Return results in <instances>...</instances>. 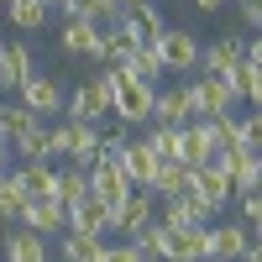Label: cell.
<instances>
[{
	"mask_svg": "<svg viewBox=\"0 0 262 262\" xmlns=\"http://www.w3.org/2000/svg\"><path fill=\"white\" fill-rule=\"evenodd\" d=\"M100 262H147L137 242H100Z\"/></svg>",
	"mask_w": 262,
	"mask_h": 262,
	"instance_id": "cell-33",
	"label": "cell"
},
{
	"mask_svg": "<svg viewBox=\"0 0 262 262\" xmlns=\"http://www.w3.org/2000/svg\"><path fill=\"white\" fill-rule=\"evenodd\" d=\"M121 79H131V84H152V90H158V79H163L158 53H152V48H131V53L121 58Z\"/></svg>",
	"mask_w": 262,
	"mask_h": 262,
	"instance_id": "cell-18",
	"label": "cell"
},
{
	"mask_svg": "<svg viewBox=\"0 0 262 262\" xmlns=\"http://www.w3.org/2000/svg\"><path fill=\"white\" fill-rule=\"evenodd\" d=\"M58 200H63V210H69V205H79L84 200V194H90V168H79V163H63L58 168Z\"/></svg>",
	"mask_w": 262,
	"mask_h": 262,
	"instance_id": "cell-26",
	"label": "cell"
},
{
	"mask_svg": "<svg viewBox=\"0 0 262 262\" xmlns=\"http://www.w3.org/2000/svg\"><path fill=\"white\" fill-rule=\"evenodd\" d=\"M236 11H242V21H247L252 32L262 27V0H236Z\"/></svg>",
	"mask_w": 262,
	"mask_h": 262,
	"instance_id": "cell-36",
	"label": "cell"
},
{
	"mask_svg": "<svg viewBox=\"0 0 262 262\" xmlns=\"http://www.w3.org/2000/svg\"><path fill=\"white\" fill-rule=\"evenodd\" d=\"M0 262H58L48 236H37L27 226H6V236H0Z\"/></svg>",
	"mask_w": 262,
	"mask_h": 262,
	"instance_id": "cell-7",
	"label": "cell"
},
{
	"mask_svg": "<svg viewBox=\"0 0 262 262\" xmlns=\"http://www.w3.org/2000/svg\"><path fill=\"white\" fill-rule=\"evenodd\" d=\"M152 221H158V194L152 189H131L121 200V210H116V231H126V242H131V236L142 226H152Z\"/></svg>",
	"mask_w": 262,
	"mask_h": 262,
	"instance_id": "cell-14",
	"label": "cell"
},
{
	"mask_svg": "<svg viewBox=\"0 0 262 262\" xmlns=\"http://www.w3.org/2000/svg\"><path fill=\"white\" fill-rule=\"evenodd\" d=\"M205 257H210V236H205V226L173 231V262H205Z\"/></svg>",
	"mask_w": 262,
	"mask_h": 262,
	"instance_id": "cell-28",
	"label": "cell"
},
{
	"mask_svg": "<svg viewBox=\"0 0 262 262\" xmlns=\"http://www.w3.org/2000/svg\"><path fill=\"white\" fill-rule=\"evenodd\" d=\"M21 205H27V189H21L16 168H0V226H16Z\"/></svg>",
	"mask_w": 262,
	"mask_h": 262,
	"instance_id": "cell-25",
	"label": "cell"
},
{
	"mask_svg": "<svg viewBox=\"0 0 262 262\" xmlns=\"http://www.w3.org/2000/svg\"><path fill=\"white\" fill-rule=\"evenodd\" d=\"M152 194H158V200H168V194H189V163L163 158L158 163V179H152Z\"/></svg>",
	"mask_w": 262,
	"mask_h": 262,
	"instance_id": "cell-24",
	"label": "cell"
},
{
	"mask_svg": "<svg viewBox=\"0 0 262 262\" xmlns=\"http://www.w3.org/2000/svg\"><path fill=\"white\" fill-rule=\"evenodd\" d=\"M58 262H100V236L58 231Z\"/></svg>",
	"mask_w": 262,
	"mask_h": 262,
	"instance_id": "cell-22",
	"label": "cell"
},
{
	"mask_svg": "<svg viewBox=\"0 0 262 262\" xmlns=\"http://www.w3.org/2000/svg\"><path fill=\"white\" fill-rule=\"evenodd\" d=\"M116 84H111V116L121 121V126H147L152 121V84H131V79H121V69H105Z\"/></svg>",
	"mask_w": 262,
	"mask_h": 262,
	"instance_id": "cell-1",
	"label": "cell"
},
{
	"mask_svg": "<svg viewBox=\"0 0 262 262\" xmlns=\"http://www.w3.org/2000/svg\"><path fill=\"white\" fill-rule=\"evenodd\" d=\"M16 179H21V189H27V200L53 194V189H58V163H21ZM53 200H58V194H53Z\"/></svg>",
	"mask_w": 262,
	"mask_h": 262,
	"instance_id": "cell-20",
	"label": "cell"
},
{
	"mask_svg": "<svg viewBox=\"0 0 262 262\" xmlns=\"http://www.w3.org/2000/svg\"><path fill=\"white\" fill-rule=\"evenodd\" d=\"M32 69H37V63H32V48H27V42H6V37H0V90L16 95V84L27 79Z\"/></svg>",
	"mask_w": 262,
	"mask_h": 262,
	"instance_id": "cell-16",
	"label": "cell"
},
{
	"mask_svg": "<svg viewBox=\"0 0 262 262\" xmlns=\"http://www.w3.org/2000/svg\"><path fill=\"white\" fill-rule=\"evenodd\" d=\"M16 226H27V231H37V236H58L63 226H69V210H63V200H53V194H37V200L21 205Z\"/></svg>",
	"mask_w": 262,
	"mask_h": 262,
	"instance_id": "cell-10",
	"label": "cell"
},
{
	"mask_svg": "<svg viewBox=\"0 0 262 262\" xmlns=\"http://www.w3.org/2000/svg\"><path fill=\"white\" fill-rule=\"evenodd\" d=\"M16 105H27L32 116H42V121H48V116H58V111H63V90H58V79H53V74L32 69L27 79L16 84Z\"/></svg>",
	"mask_w": 262,
	"mask_h": 262,
	"instance_id": "cell-4",
	"label": "cell"
},
{
	"mask_svg": "<svg viewBox=\"0 0 262 262\" xmlns=\"http://www.w3.org/2000/svg\"><path fill=\"white\" fill-rule=\"evenodd\" d=\"M189 194H200V200L221 215L231 205V173L221 163H200V168H189Z\"/></svg>",
	"mask_w": 262,
	"mask_h": 262,
	"instance_id": "cell-9",
	"label": "cell"
},
{
	"mask_svg": "<svg viewBox=\"0 0 262 262\" xmlns=\"http://www.w3.org/2000/svg\"><path fill=\"white\" fill-rule=\"evenodd\" d=\"M111 84H116V79L105 74V69H100L95 79H84L79 90H74L69 100H63V111H69V121H90V126H100L105 116H111Z\"/></svg>",
	"mask_w": 262,
	"mask_h": 262,
	"instance_id": "cell-2",
	"label": "cell"
},
{
	"mask_svg": "<svg viewBox=\"0 0 262 262\" xmlns=\"http://www.w3.org/2000/svg\"><path fill=\"white\" fill-rule=\"evenodd\" d=\"M210 205L200 200V194H168V200H158V221L173 226V231H189V226H210Z\"/></svg>",
	"mask_w": 262,
	"mask_h": 262,
	"instance_id": "cell-8",
	"label": "cell"
},
{
	"mask_svg": "<svg viewBox=\"0 0 262 262\" xmlns=\"http://www.w3.org/2000/svg\"><path fill=\"white\" fill-rule=\"evenodd\" d=\"M69 131H74V121H69V116H63L58 126H48V163L69 158Z\"/></svg>",
	"mask_w": 262,
	"mask_h": 262,
	"instance_id": "cell-32",
	"label": "cell"
},
{
	"mask_svg": "<svg viewBox=\"0 0 262 262\" xmlns=\"http://www.w3.org/2000/svg\"><path fill=\"white\" fill-rule=\"evenodd\" d=\"M158 152H152L142 137H131L126 142V152H121V173H126V184L131 189H152V179H158Z\"/></svg>",
	"mask_w": 262,
	"mask_h": 262,
	"instance_id": "cell-15",
	"label": "cell"
},
{
	"mask_svg": "<svg viewBox=\"0 0 262 262\" xmlns=\"http://www.w3.org/2000/svg\"><path fill=\"white\" fill-rule=\"evenodd\" d=\"M95 158H100V126H90V121H74V131H69V158H63V163L90 168Z\"/></svg>",
	"mask_w": 262,
	"mask_h": 262,
	"instance_id": "cell-19",
	"label": "cell"
},
{
	"mask_svg": "<svg viewBox=\"0 0 262 262\" xmlns=\"http://www.w3.org/2000/svg\"><path fill=\"white\" fill-rule=\"evenodd\" d=\"M200 121V100H194V84H173V90L152 95V126H184Z\"/></svg>",
	"mask_w": 262,
	"mask_h": 262,
	"instance_id": "cell-5",
	"label": "cell"
},
{
	"mask_svg": "<svg viewBox=\"0 0 262 262\" xmlns=\"http://www.w3.org/2000/svg\"><path fill=\"white\" fill-rule=\"evenodd\" d=\"M226 84H231V90H236V100H247V105H257L262 100V63H236V69L226 74Z\"/></svg>",
	"mask_w": 262,
	"mask_h": 262,
	"instance_id": "cell-23",
	"label": "cell"
},
{
	"mask_svg": "<svg viewBox=\"0 0 262 262\" xmlns=\"http://www.w3.org/2000/svg\"><path fill=\"white\" fill-rule=\"evenodd\" d=\"M242 200V226H252L257 231V221H262V205H257V194H236Z\"/></svg>",
	"mask_w": 262,
	"mask_h": 262,
	"instance_id": "cell-35",
	"label": "cell"
},
{
	"mask_svg": "<svg viewBox=\"0 0 262 262\" xmlns=\"http://www.w3.org/2000/svg\"><path fill=\"white\" fill-rule=\"evenodd\" d=\"M42 6H48V11H53V6H58V11H63V6H69V0H42Z\"/></svg>",
	"mask_w": 262,
	"mask_h": 262,
	"instance_id": "cell-41",
	"label": "cell"
},
{
	"mask_svg": "<svg viewBox=\"0 0 262 262\" xmlns=\"http://www.w3.org/2000/svg\"><path fill=\"white\" fill-rule=\"evenodd\" d=\"M37 121H42V116H32L27 105H16V100H0V137H6V142H16L21 131H32Z\"/></svg>",
	"mask_w": 262,
	"mask_h": 262,
	"instance_id": "cell-30",
	"label": "cell"
},
{
	"mask_svg": "<svg viewBox=\"0 0 262 262\" xmlns=\"http://www.w3.org/2000/svg\"><path fill=\"white\" fill-rule=\"evenodd\" d=\"M205 236H210V257H215V262H236L247 247H257V231H252V226H242V221L205 226Z\"/></svg>",
	"mask_w": 262,
	"mask_h": 262,
	"instance_id": "cell-11",
	"label": "cell"
},
{
	"mask_svg": "<svg viewBox=\"0 0 262 262\" xmlns=\"http://www.w3.org/2000/svg\"><path fill=\"white\" fill-rule=\"evenodd\" d=\"M236 262H262V252H257V247H247V252L236 257Z\"/></svg>",
	"mask_w": 262,
	"mask_h": 262,
	"instance_id": "cell-38",
	"label": "cell"
},
{
	"mask_svg": "<svg viewBox=\"0 0 262 262\" xmlns=\"http://www.w3.org/2000/svg\"><path fill=\"white\" fill-rule=\"evenodd\" d=\"M0 16H6V0H0Z\"/></svg>",
	"mask_w": 262,
	"mask_h": 262,
	"instance_id": "cell-42",
	"label": "cell"
},
{
	"mask_svg": "<svg viewBox=\"0 0 262 262\" xmlns=\"http://www.w3.org/2000/svg\"><path fill=\"white\" fill-rule=\"evenodd\" d=\"M236 63H242V37H215V42H200V63L194 69H205V79H226Z\"/></svg>",
	"mask_w": 262,
	"mask_h": 262,
	"instance_id": "cell-13",
	"label": "cell"
},
{
	"mask_svg": "<svg viewBox=\"0 0 262 262\" xmlns=\"http://www.w3.org/2000/svg\"><path fill=\"white\" fill-rule=\"evenodd\" d=\"M116 6H121V11H137V6H142V0H116Z\"/></svg>",
	"mask_w": 262,
	"mask_h": 262,
	"instance_id": "cell-39",
	"label": "cell"
},
{
	"mask_svg": "<svg viewBox=\"0 0 262 262\" xmlns=\"http://www.w3.org/2000/svg\"><path fill=\"white\" fill-rule=\"evenodd\" d=\"M131 16L142 21V37H147V42H158V37H163V27H168V21H163V11H158V0H142V6L131 11Z\"/></svg>",
	"mask_w": 262,
	"mask_h": 262,
	"instance_id": "cell-31",
	"label": "cell"
},
{
	"mask_svg": "<svg viewBox=\"0 0 262 262\" xmlns=\"http://www.w3.org/2000/svg\"><path fill=\"white\" fill-rule=\"evenodd\" d=\"M90 194H95L105 210H121V200L131 194L126 173H121V158H95L90 163Z\"/></svg>",
	"mask_w": 262,
	"mask_h": 262,
	"instance_id": "cell-6",
	"label": "cell"
},
{
	"mask_svg": "<svg viewBox=\"0 0 262 262\" xmlns=\"http://www.w3.org/2000/svg\"><path fill=\"white\" fill-rule=\"evenodd\" d=\"M6 21L16 32H42L48 27V6L42 0H6Z\"/></svg>",
	"mask_w": 262,
	"mask_h": 262,
	"instance_id": "cell-27",
	"label": "cell"
},
{
	"mask_svg": "<svg viewBox=\"0 0 262 262\" xmlns=\"http://www.w3.org/2000/svg\"><path fill=\"white\" fill-rule=\"evenodd\" d=\"M194 100H200V116H231L236 111V90L226 79H194Z\"/></svg>",
	"mask_w": 262,
	"mask_h": 262,
	"instance_id": "cell-17",
	"label": "cell"
},
{
	"mask_svg": "<svg viewBox=\"0 0 262 262\" xmlns=\"http://www.w3.org/2000/svg\"><path fill=\"white\" fill-rule=\"evenodd\" d=\"M0 168H11V147H0Z\"/></svg>",
	"mask_w": 262,
	"mask_h": 262,
	"instance_id": "cell-40",
	"label": "cell"
},
{
	"mask_svg": "<svg viewBox=\"0 0 262 262\" xmlns=\"http://www.w3.org/2000/svg\"><path fill=\"white\" fill-rule=\"evenodd\" d=\"M63 231H79V236H100L105 242V231H116V210H105L95 194H84L79 205H69V226Z\"/></svg>",
	"mask_w": 262,
	"mask_h": 262,
	"instance_id": "cell-12",
	"label": "cell"
},
{
	"mask_svg": "<svg viewBox=\"0 0 262 262\" xmlns=\"http://www.w3.org/2000/svg\"><path fill=\"white\" fill-rule=\"evenodd\" d=\"M152 53H158L163 74H189L194 63H200V37H194L189 27H163L158 42H147Z\"/></svg>",
	"mask_w": 262,
	"mask_h": 262,
	"instance_id": "cell-3",
	"label": "cell"
},
{
	"mask_svg": "<svg viewBox=\"0 0 262 262\" xmlns=\"http://www.w3.org/2000/svg\"><path fill=\"white\" fill-rule=\"evenodd\" d=\"M126 131H100V158H121V152H126Z\"/></svg>",
	"mask_w": 262,
	"mask_h": 262,
	"instance_id": "cell-34",
	"label": "cell"
},
{
	"mask_svg": "<svg viewBox=\"0 0 262 262\" xmlns=\"http://www.w3.org/2000/svg\"><path fill=\"white\" fill-rule=\"evenodd\" d=\"M226 0H194V11H221Z\"/></svg>",
	"mask_w": 262,
	"mask_h": 262,
	"instance_id": "cell-37",
	"label": "cell"
},
{
	"mask_svg": "<svg viewBox=\"0 0 262 262\" xmlns=\"http://www.w3.org/2000/svg\"><path fill=\"white\" fill-rule=\"evenodd\" d=\"M58 42H63V53H74V58H95V48H100V27H95V21H69Z\"/></svg>",
	"mask_w": 262,
	"mask_h": 262,
	"instance_id": "cell-21",
	"label": "cell"
},
{
	"mask_svg": "<svg viewBox=\"0 0 262 262\" xmlns=\"http://www.w3.org/2000/svg\"><path fill=\"white\" fill-rule=\"evenodd\" d=\"M205 262H215V257H205Z\"/></svg>",
	"mask_w": 262,
	"mask_h": 262,
	"instance_id": "cell-43",
	"label": "cell"
},
{
	"mask_svg": "<svg viewBox=\"0 0 262 262\" xmlns=\"http://www.w3.org/2000/svg\"><path fill=\"white\" fill-rule=\"evenodd\" d=\"M11 152L21 163H48V121H37L32 131H21V137L11 142Z\"/></svg>",
	"mask_w": 262,
	"mask_h": 262,
	"instance_id": "cell-29",
	"label": "cell"
}]
</instances>
